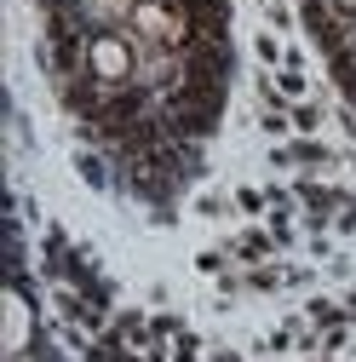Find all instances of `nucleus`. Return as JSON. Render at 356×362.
I'll return each instance as SVG.
<instances>
[{
  "label": "nucleus",
  "mask_w": 356,
  "mask_h": 362,
  "mask_svg": "<svg viewBox=\"0 0 356 362\" xmlns=\"http://www.w3.org/2000/svg\"><path fill=\"white\" fill-rule=\"evenodd\" d=\"M126 35L138 40V47H167V52H184L190 40H196L190 0H184V6H172V0H138V6H132Z\"/></svg>",
  "instance_id": "f257e3e1"
},
{
  "label": "nucleus",
  "mask_w": 356,
  "mask_h": 362,
  "mask_svg": "<svg viewBox=\"0 0 356 362\" xmlns=\"http://www.w3.org/2000/svg\"><path fill=\"white\" fill-rule=\"evenodd\" d=\"M86 75H93L98 86H132V75H138V40H132L126 29H104L86 40Z\"/></svg>",
  "instance_id": "f03ea898"
},
{
  "label": "nucleus",
  "mask_w": 356,
  "mask_h": 362,
  "mask_svg": "<svg viewBox=\"0 0 356 362\" xmlns=\"http://www.w3.org/2000/svg\"><path fill=\"white\" fill-rule=\"evenodd\" d=\"M225 253H230V264H242V270H253V264H271L282 247H276V236L264 230V224H247V230H236L230 242H225Z\"/></svg>",
  "instance_id": "7ed1b4c3"
},
{
  "label": "nucleus",
  "mask_w": 356,
  "mask_h": 362,
  "mask_svg": "<svg viewBox=\"0 0 356 362\" xmlns=\"http://www.w3.org/2000/svg\"><path fill=\"white\" fill-rule=\"evenodd\" d=\"M276 86H282V98H287V110L310 98V81H304V69H293V64H287V69H276Z\"/></svg>",
  "instance_id": "20e7f679"
},
{
  "label": "nucleus",
  "mask_w": 356,
  "mask_h": 362,
  "mask_svg": "<svg viewBox=\"0 0 356 362\" xmlns=\"http://www.w3.org/2000/svg\"><path fill=\"white\" fill-rule=\"evenodd\" d=\"M253 47H259V64H264V69H282V64H287V52H293V47H282V40H276V29H264Z\"/></svg>",
  "instance_id": "39448f33"
},
{
  "label": "nucleus",
  "mask_w": 356,
  "mask_h": 362,
  "mask_svg": "<svg viewBox=\"0 0 356 362\" xmlns=\"http://www.w3.org/2000/svg\"><path fill=\"white\" fill-rule=\"evenodd\" d=\"M293 132H299V139H304V132H322V104H316V98L293 104Z\"/></svg>",
  "instance_id": "423d86ee"
},
{
  "label": "nucleus",
  "mask_w": 356,
  "mask_h": 362,
  "mask_svg": "<svg viewBox=\"0 0 356 362\" xmlns=\"http://www.w3.org/2000/svg\"><path fill=\"white\" fill-rule=\"evenodd\" d=\"M230 202H236L242 213H271V196H264V190H253V185H242V190H236Z\"/></svg>",
  "instance_id": "0eeeda50"
},
{
  "label": "nucleus",
  "mask_w": 356,
  "mask_h": 362,
  "mask_svg": "<svg viewBox=\"0 0 356 362\" xmlns=\"http://www.w3.org/2000/svg\"><path fill=\"white\" fill-rule=\"evenodd\" d=\"M264 23H271V29H287L293 18H287V6H276V0H271V6H264Z\"/></svg>",
  "instance_id": "6e6552de"
},
{
  "label": "nucleus",
  "mask_w": 356,
  "mask_h": 362,
  "mask_svg": "<svg viewBox=\"0 0 356 362\" xmlns=\"http://www.w3.org/2000/svg\"><path fill=\"white\" fill-rule=\"evenodd\" d=\"M316 6H328V12H339V18H356V0H316Z\"/></svg>",
  "instance_id": "1a4fd4ad"
},
{
  "label": "nucleus",
  "mask_w": 356,
  "mask_h": 362,
  "mask_svg": "<svg viewBox=\"0 0 356 362\" xmlns=\"http://www.w3.org/2000/svg\"><path fill=\"white\" fill-rule=\"evenodd\" d=\"M345 310H350V322H356V282L345 288Z\"/></svg>",
  "instance_id": "9d476101"
},
{
  "label": "nucleus",
  "mask_w": 356,
  "mask_h": 362,
  "mask_svg": "<svg viewBox=\"0 0 356 362\" xmlns=\"http://www.w3.org/2000/svg\"><path fill=\"white\" fill-rule=\"evenodd\" d=\"M322 362H345V356H322Z\"/></svg>",
  "instance_id": "9b49d317"
},
{
  "label": "nucleus",
  "mask_w": 356,
  "mask_h": 362,
  "mask_svg": "<svg viewBox=\"0 0 356 362\" xmlns=\"http://www.w3.org/2000/svg\"><path fill=\"white\" fill-rule=\"evenodd\" d=\"M172 6H184V0H172Z\"/></svg>",
  "instance_id": "f8f14e48"
},
{
  "label": "nucleus",
  "mask_w": 356,
  "mask_h": 362,
  "mask_svg": "<svg viewBox=\"0 0 356 362\" xmlns=\"http://www.w3.org/2000/svg\"><path fill=\"white\" fill-rule=\"evenodd\" d=\"M350 345H356V339H350Z\"/></svg>",
  "instance_id": "ddd939ff"
},
{
  "label": "nucleus",
  "mask_w": 356,
  "mask_h": 362,
  "mask_svg": "<svg viewBox=\"0 0 356 362\" xmlns=\"http://www.w3.org/2000/svg\"><path fill=\"white\" fill-rule=\"evenodd\" d=\"M304 362H310V356H304Z\"/></svg>",
  "instance_id": "4468645a"
}]
</instances>
